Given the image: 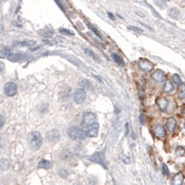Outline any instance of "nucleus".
<instances>
[{
  "label": "nucleus",
  "mask_w": 185,
  "mask_h": 185,
  "mask_svg": "<svg viewBox=\"0 0 185 185\" xmlns=\"http://www.w3.org/2000/svg\"><path fill=\"white\" fill-rule=\"evenodd\" d=\"M89 160L95 162V163H97V164H100L102 165L103 167L106 168V161H105V155L103 152H97V153H95L90 158Z\"/></svg>",
  "instance_id": "obj_5"
},
{
  "label": "nucleus",
  "mask_w": 185,
  "mask_h": 185,
  "mask_svg": "<svg viewBox=\"0 0 185 185\" xmlns=\"http://www.w3.org/2000/svg\"><path fill=\"white\" fill-rule=\"evenodd\" d=\"M139 67L144 71H150V70L153 69L154 64L151 61H149L145 58H141L140 61H139Z\"/></svg>",
  "instance_id": "obj_7"
},
{
  "label": "nucleus",
  "mask_w": 185,
  "mask_h": 185,
  "mask_svg": "<svg viewBox=\"0 0 185 185\" xmlns=\"http://www.w3.org/2000/svg\"><path fill=\"white\" fill-rule=\"evenodd\" d=\"M176 125H177V121L174 118H170L167 120V128L170 132H173L176 129Z\"/></svg>",
  "instance_id": "obj_14"
},
{
  "label": "nucleus",
  "mask_w": 185,
  "mask_h": 185,
  "mask_svg": "<svg viewBox=\"0 0 185 185\" xmlns=\"http://www.w3.org/2000/svg\"><path fill=\"white\" fill-rule=\"evenodd\" d=\"M4 92L9 97L14 96L17 94V85L13 82H7L4 86Z\"/></svg>",
  "instance_id": "obj_6"
},
{
  "label": "nucleus",
  "mask_w": 185,
  "mask_h": 185,
  "mask_svg": "<svg viewBox=\"0 0 185 185\" xmlns=\"http://www.w3.org/2000/svg\"><path fill=\"white\" fill-rule=\"evenodd\" d=\"M163 91L166 94H169V93L173 91V84L171 83V82H170V81H166L165 82L164 87H163Z\"/></svg>",
  "instance_id": "obj_16"
},
{
  "label": "nucleus",
  "mask_w": 185,
  "mask_h": 185,
  "mask_svg": "<svg viewBox=\"0 0 185 185\" xmlns=\"http://www.w3.org/2000/svg\"><path fill=\"white\" fill-rule=\"evenodd\" d=\"M152 78H153L154 81H156L158 82H162L163 79H164V72L162 70H160V69H158L155 72H153Z\"/></svg>",
  "instance_id": "obj_12"
},
{
  "label": "nucleus",
  "mask_w": 185,
  "mask_h": 185,
  "mask_svg": "<svg viewBox=\"0 0 185 185\" xmlns=\"http://www.w3.org/2000/svg\"><path fill=\"white\" fill-rule=\"evenodd\" d=\"M173 82L177 84V85H181L182 84V80H181V77L178 75V74H174L173 75Z\"/></svg>",
  "instance_id": "obj_28"
},
{
  "label": "nucleus",
  "mask_w": 185,
  "mask_h": 185,
  "mask_svg": "<svg viewBox=\"0 0 185 185\" xmlns=\"http://www.w3.org/2000/svg\"><path fill=\"white\" fill-rule=\"evenodd\" d=\"M59 175H60L61 178L66 179V178L68 177V171H67L66 170H61L60 172H59Z\"/></svg>",
  "instance_id": "obj_32"
},
{
  "label": "nucleus",
  "mask_w": 185,
  "mask_h": 185,
  "mask_svg": "<svg viewBox=\"0 0 185 185\" xmlns=\"http://www.w3.org/2000/svg\"><path fill=\"white\" fill-rule=\"evenodd\" d=\"M175 153H176V156H178V157H183L185 154V148L182 147V146H179V147L176 148Z\"/></svg>",
  "instance_id": "obj_25"
},
{
  "label": "nucleus",
  "mask_w": 185,
  "mask_h": 185,
  "mask_svg": "<svg viewBox=\"0 0 185 185\" xmlns=\"http://www.w3.org/2000/svg\"><path fill=\"white\" fill-rule=\"evenodd\" d=\"M98 132H99V125L97 122L94 123L93 125H91L86 131H85V133L87 136L89 137H96L98 135Z\"/></svg>",
  "instance_id": "obj_8"
},
{
  "label": "nucleus",
  "mask_w": 185,
  "mask_h": 185,
  "mask_svg": "<svg viewBox=\"0 0 185 185\" xmlns=\"http://www.w3.org/2000/svg\"><path fill=\"white\" fill-rule=\"evenodd\" d=\"M29 144L31 147L34 150H37L41 147L43 144V139L41 134L38 132H32L29 135Z\"/></svg>",
  "instance_id": "obj_2"
},
{
  "label": "nucleus",
  "mask_w": 185,
  "mask_h": 185,
  "mask_svg": "<svg viewBox=\"0 0 185 185\" xmlns=\"http://www.w3.org/2000/svg\"><path fill=\"white\" fill-rule=\"evenodd\" d=\"M68 135L72 140H84L86 138V133L83 130L78 128V127H70L68 130Z\"/></svg>",
  "instance_id": "obj_1"
},
{
  "label": "nucleus",
  "mask_w": 185,
  "mask_h": 185,
  "mask_svg": "<svg viewBox=\"0 0 185 185\" xmlns=\"http://www.w3.org/2000/svg\"><path fill=\"white\" fill-rule=\"evenodd\" d=\"M108 15H109V17H110V18H111V19H115V17H114V16H113V14H112V13H110V12H108Z\"/></svg>",
  "instance_id": "obj_37"
},
{
  "label": "nucleus",
  "mask_w": 185,
  "mask_h": 185,
  "mask_svg": "<svg viewBox=\"0 0 185 185\" xmlns=\"http://www.w3.org/2000/svg\"><path fill=\"white\" fill-rule=\"evenodd\" d=\"M77 185H81V184H77Z\"/></svg>",
  "instance_id": "obj_38"
},
{
  "label": "nucleus",
  "mask_w": 185,
  "mask_h": 185,
  "mask_svg": "<svg viewBox=\"0 0 185 185\" xmlns=\"http://www.w3.org/2000/svg\"><path fill=\"white\" fill-rule=\"evenodd\" d=\"M125 126H126L125 127V132H126V135H128L129 134V123H126Z\"/></svg>",
  "instance_id": "obj_35"
},
{
  "label": "nucleus",
  "mask_w": 185,
  "mask_h": 185,
  "mask_svg": "<svg viewBox=\"0 0 185 185\" xmlns=\"http://www.w3.org/2000/svg\"><path fill=\"white\" fill-rule=\"evenodd\" d=\"M112 57H113V59L115 60V62H116L117 64H119V65H120V66H123V65H124V60L122 59V57H121L120 56H119L118 54L113 53V54H112Z\"/></svg>",
  "instance_id": "obj_20"
},
{
  "label": "nucleus",
  "mask_w": 185,
  "mask_h": 185,
  "mask_svg": "<svg viewBox=\"0 0 185 185\" xmlns=\"http://www.w3.org/2000/svg\"><path fill=\"white\" fill-rule=\"evenodd\" d=\"M139 118H140V122H141V124H144V123H145V116H144L143 114H141Z\"/></svg>",
  "instance_id": "obj_34"
},
{
  "label": "nucleus",
  "mask_w": 185,
  "mask_h": 185,
  "mask_svg": "<svg viewBox=\"0 0 185 185\" xmlns=\"http://www.w3.org/2000/svg\"><path fill=\"white\" fill-rule=\"evenodd\" d=\"M154 132H155V134L158 138L159 139H163L165 138L166 136V132H165V129L163 126L161 125H157L154 129Z\"/></svg>",
  "instance_id": "obj_11"
},
{
  "label": "nucleus",
  "mask_w": 185,
  "mask_h": 185,
  "mask_svg": "<svg viewBox=\"0 0 185 185\" xmlns=\"http://www.w3.org/2000/svg\"><path fill=\"white\" fill-rule=\"evenodd\" d=\"M0 167L3 171L7 170V169L9 168V160H7L6 158H2L0 161Z\"/></svg>",
  "instance_id": "obj_18"
},
{
  "label": "nucleus",
  "mask_w": 185,
  "mask_h": 185,
  "mask_svg": "<svg viewBox=\"0 0 185 185\" xmlns=\"http://www.w3.org/2000/svg\"><path fill=\"white\" fill-rule=\"evenodd\" d=\"M52 167V163L46 159H42L39 161L38 163V168L39 169H44V170H47V169H50Z\"/></svg>",
  "instance_id": "obj_15"
},
{
  "label": "nucleus",
  "mask_w": 185,
  "mask_h": 185,
  "mask_svg": "<svg viewBox=\"0 0 185 185\" xmlns=\"http://www.w3.org/2000/svg\"><path fill=\"white\" fill-rule=\"evenodd\" d=\"M11 55V52L9 50V48L7 47H4L1 51V56L2 57H9V56Z\"/></svg>",
  "instance_id": "obj_26"
},
{
  "label": "nucleus",
  "mask_w": 185,
  "mask_h": 185,
  "mask_svg": "<svg viewBox=\"0 0 185 185\" xmlns=\"http://www.w3.org/2000/svg\"><path fill=\"white\" fill-rule=\"evenodd\" d=\"M46 138L49 142L51 143H57L59 138H60V134H59V132L57 130H52V131H49L46 134Z\"/></svg>",
  "instance_id": "obj_9"
},
{
  "label": "nucleus",
  "mask_w": 185,
  "mask_h": 185,
  "mask_svg": "<svg viewBox=\"0 0 185 185\" xmlns=\"http://www.w3.org/2000/svg\"><path fill=\"white\" fill-rule=\"evenodd\" d=\"M44 43L48 44H57V41H55L54 39L48 38V39H44Z\"/></svg>",
  "instance_id": "obj_31"
},
{
  "label": "nucleus",
  "mask_w": 185,
  "mask_h": 185,
  "mask_svg": "<svg viewBox=\"0 0 185 185\" xmlns=\"http://www.w3.org/2000/svg\"><path fill=\"white\" fill-rule=\"evenodd\" d=\"M86 25H87V27H88V28H89V29H90V30H91V31H92V32H94V33H95V34L99 39H101V35H100V33L98 32V31H97V30H96V29H95V27H94L90 22L87 21V22H86Z\"/></svg>",
  "instance_id": "obj_21"
},
{
  "label": "nucleus",
  "mask_w": 185,
  "mask_h": 185,
  "mask_svg": "<svg viewBox=\"0 0 185 185\" xmlns=\"http://www.w3.org/2000/svg\"><path fill=\"white\" fill-rule=\"evenodd\" d=\"M32 44H35V42H34V41H23V42H18V43H16V44H17V45H19V46H27V45H32Z\"/></svg>",
  "instance_id": "obj_24"
},
{
  "label": "nucleus",
  "mask_w": 185,
  "mask_h": 185,
  "mask_svg": "<svg viewBox=\"0 0 185 185\" xmlns=\"http://www.w3.org/2000/svg\"><path fill=\"white\" fill-rule=\"evenodd\" d=\"M86 98V92L83 88H78L73 95V99L76 104H82Z\"/></svg>",
  "instance_id": "obj_4"
},
{
  "label": "nucleus",
  "mask_w": 185,
  "mask_h": 185,
  "mask_svg": "<svg viewBox=\"0 0 185 185\" xmlns=\"http://www.w3.org/2000/svg\"><path fill=\"white\" fill-rule=\"evenodd\" d=\"M169 16L171 17L172 19H177L180 15V10L177 7H171L170 9H169Z\"/></svg>",
  "instance_id": "obj_17"
},
{
  "label": "nucleus",
  "mask_w": 185,
  "mask_h": 185,
  "mask_svg": "<svg viewBox=\"0 0 185 185\" xmlns=\"http://www.w3.org/2000/svg\"><path fill=\"white\" fill-rule=\"evenodd\" d=\"M64 153H65V155L62 154V158H63L64 159H69V158H71V154H70V152H69V150H65Z\"/></svg>",
  "instance_id": "obj_29"
},
{
  "label": "nucleus",
  "mask_w": 185,
  "mask_h": 185,
  "mask_svg": "<svg viewBox=\"0 0 185 185\" xmlns=\"http://www.w3.org/2000/svg\"><path fill=\"white\" fill-rule=\"evenodd\" d=\"M183 180H184L183 174L182 172H179V173H177L173 177V179H172V185H182L183 183Z\"/></svg>",
  "instance_id": "obj_13"
},
{
  "label": "nucleus",
  "mask_w": 185,
  "mask_h": 185,
  "mask_svg": "<svg viewBox=\"0 0 185 185\" xmlns=\"http://www.w3.org/2000/svg\"><path fill=\"white\" fill-rule=\"evenodd\" d=\"M178 94L181 98H185V83H182L178 89Z\"/></svg>",
  "instance_id": "obj_22"
},
{
  "label": "nucleus",
  "mask_w": 185,
  "mask_h": 185,
  "mask_svg": "<svg viewBox=\"0 0 185 185\" xmlns=\"http://www.w3.org/2000/svg\"><path fill=\"white\" fill-rule=\"evenodd\" d=\"M162 173H163L165 176H169V175H170L169 168H168V166H167L165 163H162Z\"/></svg>",
  "instance_id": "obj_27"
},
{
  "label": "nucleus",
  "mask_w": 185,
  "mask_h": 185,
  "mask_svg": "<svg viewBox=\"0 0 185 185\" xmlns=\"http://www.w3.org/2000/svg\"><path fill=\"white\" fill-rule=\"evenodd\" d=\"M95 123V115L92 112H85L83 115L82 126L83 128V131L85 132L91 125Z\"/></svg>",
  "instance_id": "obj_3"
},
{
  "label": "nucleus",
  "mask_w": 185,
  "mask_h": 185,
  "mask_svg": "<svg viewBox=\"0 0 185 185\" xmlns=\"http://www.w3.org/2000/svg\"><path fill=\"white\" fill-rule=\"evenodd\" d=\"M59 32H63V33H66V34H69V35H74V32H70V31H69V30H67V29L61 28V29H59Z\"/></svg>",
  "instance_id": "obj_30"
},
{
  "label": "nucleus",
  "mask_w": 185,
  "mask_h": 185,
  "mask_svg": "<svg viewBox=\"0 0 185 185\" xmlns=\"http://www.w3.org/2000/svg\"><path fill=\"white\" fill-rule=\"evenodd\" d=\"M0 120H1V127H3V125H4V118H3V116H1V118H0Z\"/></svg>",
  "instance_id": "obj_36"
},
{
  "label": "nucleus",
  "mask_w": 185,
  "mask_h": 185,
  "mask_svg": "<svg viewBox=\"0 0 185 185\" xmlns=\"http://www.w3.org/2000/svg\"><path fill=\"white\" fill-rule=\"evenodd\" d=\"M84 52L89 56V57H93L95 60H99L98 59V57H97V56L95 54V52L93 51V50H91V49H89V48H85L84 49Z\"/></svg>",
  "instance_id": "obj_23"
},
{
  "label": "nucleus",
  "mask_w": 185,
  "mask_h": 185,
  "mask_svg": "<svg viewBox=\"0 0 185 185\" xmlns=\"http://www.w3.org/2000/svg\"><path fill=\"white\" fill-rule=\"evenodd\" d=\"M157 104H158V106L159 107L160 110L163 111V112H165V111L167 110V108H168L169 101H168V99L165 98V97H160V98H158V99L157 100Z\"/></svg>",
  "instance_id": "obj_10"
},
{
  "label": "nucleus",
  "mask_w": 185,
  "mask_h": 185,
  "mask_svg": "<svg viewBox=\"0 0 185 185\" xmlns=\"http://www.w3.org/2000/svg\"><path fill=\"white\" fill-rule=\"evenodd\" d=\"M130 29H132V30L134 31V32H137L138 33H142V32H143L142 30H140L139 28H136V27H130Z\"/></svg>",
  "instance_id": "obj_33"
},
{
  "label": "nucleus",
  "mask_w": 185,
  "mask_h": 185,
  "mask_svg": "<svg viewBox=\"0 0 185 185\" xmlns=\"http://www.w3.org/2000/svg\"><path fill=\"white\" fill-rule=\"evenodd\" d=\"M70 95V89L69 88H67V89H64L61 93H60V98L62 100H66L69 97Z\"/></svg>",
  "instance_id": "obj_19"
}]
</instances>
